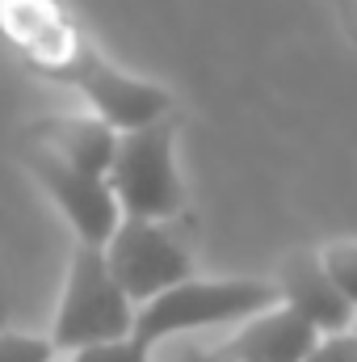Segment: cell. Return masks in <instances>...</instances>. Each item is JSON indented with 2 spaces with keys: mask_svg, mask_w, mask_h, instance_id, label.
<instances>
[{
  "mask_svg": "<svg viewBox=\"0 0 357 362\" xmlns=\"http://www.w3.org/2000/svg\"><path fill=\"white\" fill-rule=\"evenodd\" d=\"M282 303L277 282L261 278H189L173 291L156 295L152 303L139 308L135 337L156 346L164 337L193 333V329H214V325H244L257 312H269Z\"/></svg>",
  "mask_w": 357,
  "mask_h": 362,
  "instance_id": "6da1fadb",
  "label": "cell"
},
{
  "mask_svg": "<svg viewBox=\"0 0 357 362\" xmlns=\"http://www.w3.org/2000/svg\"><path fill=\"white\" fill-rule=\"evenodd\" d=\"M135 320H139V308L126 295V286L114 278L105 249L80 245L68 266V286L59 299L51 341L59 350H89V346L135 337Z\"/></svg>",
  "mask_w": 357,
  "mask_h": 362,
  "instance_id": "7a4b0ae2",
  "label": "cell"
},
{
  "mask_svg": "<svg viewBox=\"0 0 357 362\" xmlns=\"http://www.w3.org/2000/svg\"><path fill=\"white\" fill-rule=\"evenodd\" d=\"M109 185L126 219H173L185 206V185L177 173V127L164 118L143 131H122Z\"/></svg>",
  "mask_w": 357,
  "mask_h": 362,
  "instance_id": "3957f363",
  "label": "cell"
},
{
  "mask_svg": "<svg viewBox=\"0 0 357 362\" xmlns=\"http://www.w3.org/2000/svg\"><path fill=\"white\" fill-rule=\"evenodd\" d=\"M55 81H68L89 97L92 114L105 118L114 131H143L152 122H164L173 110V97L164 85L131 76L122 68H114L109 59H101L89 42L76 47V55L55 72Z\"/></svg>",
  "mask_w": 357,
  "mask_h": 362,
  "instance_id": "277c9868",
  "label": "cell"
},
{
  "mask_svg": "<svg viewBox=\"0 0 357 362\" xmlns=\"http://www.w3.org/2000/svg\"><path fill=\"white\" fill-rule=\"evenodd\" d=\"M109 270L126 286V295L143 308L156 295L173 291L177 282L193 278V262L177 236L160 219H122L114 240L105 245Z\"/></svg>",
  "mask_w": 357,
  "mask_h": 362,
  "instance_id": "5b68a950",
  "label": "cell"
},
{
  "mask_svg": "<svg viewBox=\"0 0 357 362\" xmlns=\"http://www.w3.org/2000/svg\"><path fill=\"white\" fill-rule=\"evenodd\" d=\"M25 165H30V173L38 177V185L55 198V206L68 215V223L76 228L80 245L105 249V245L114 240V232H118V223H122L126 215H122V202H118L109 177L85 173V169L59 160L55 152H47V148H38V144L25 148Z\"/></svg>",
  "mask_w": 357,
  "mask_h": 362,
  "instance_id": "8992f818",
  "label": "cell"
},
{
  "mask_svg": "<svg viewBox=\"0 0 357 362\" xmlns=\"http://www.w3.org/2000/svg\"><path fill=\"white\" fill-rule=\"evenodd\" d=\"M320 341L324 333L303 312H294L290 303H273L269 312H257L253 320H244L219 346V354L236 362H307Z\"/></svg>",
  "mask_w": 357,
  "mask_h": 362,
  "instance_id": "52a82bcc",
  "label": "cell"
},
{
  "mask_svg": "<svg viewBox=\"0 0 357 362\" xmlns=\"http://www.w3.org/2000/svg\"><path fill=\"white\" fill-rule=\"evenodd\" d=\"M277 291H282V303L303 312L324 337L349 333V325H357V303L337 286L320 253H290L277 274Z\"/></svg>",
  "mask_w": 357,
  "mask_h": 362,
  "instance_id": "ba28073f",
  "label": "cell"
},
{
  "mask_svg": "<svg viewBox=\"0 0 357 362\" xmlns=\"http://www.w3.org/2000/svg\"><path fill=\"white\" fill-rule=\"evenodd\" d=\"M118 139H122V131H114L97 114H55V118L30 122V144L55 152L59 160H68L85 173H97V177H109Z\"/></svg>",
  "mask_w": 357,
  "mask_h": 362,
  "instance_id": "9c48e42d",
  "label": "cell"
},
{
  "mask_svg": "<svg viewBox=\"0 0 357 362\" xmlns=\"http://www.w3.org/2000/svg\"><path fill=\"white\" fill-rule=\"evenodd\" d=\"M320 257H324L328 274L337 278V286L357 303V240H337V245H328Z\"/></svg>",
  "mask_w": 357,
  "mask_h": 362,
  "instance_id": "30bf717a",
  "label": "cell"
},
{
  "mask_svg": "<svg viewBox=\"0 0 357 362\" xmlns=\"http://www.w3.org/2000/svg\"><path fill=\"white\" fill-rule=\"evenodd\" d=\"M59 346L47 337H30V333H4L0 337V362H51Z\"/></svg>",
  "mask_w": 357,
  "mask_h": 362,
  "instance_id": "8fae6325",
  "label": "cell"
},
{
  "mask_svg": "<svg viewBox=\"0 0 357 362\" xmlns=\"http://www.w3.org/2000/svg\"><path fill=\"white\" fill-rule=\"evenodd\" d=\"M147 341L139 337H122V341H105V346H89V350H76L72 362H147Z\"/></svg>",
  "mask_w": 357,
  "mask_h": 362,
  "instance_id": "7c38bea8",
  "label": "cell"
},
{
  "mask_svg": "<svg viewBox=\"0 0 357 362\" xmlns=\"http://www.w3.org/2000/svg\"><path fill=\"white\" fill-rule=\"evenodd\" d=\"M307 362H357V337L353 333H332L311 350Z\"/></svg>",
  "mask_w": 357,
  "mask_h": 362,
  "instance_id": "4fadbf2b",
  "label": "cell"
},
{
  "mask_svg": "<svg viewBox=\"0 0 357 362\" xmlns=\"http://www.w3.org/2000/svg\"><path fill=\"white\" fill-rule=\"evenodd\" d=\"M181 362H236V358H227V354H219V350H206V354H202V350H189Z\"/></svg>",
  "mask_w": 357,
  "mask_h": 362,
  "instance_id": "5bb4252c",
  "label": "cell"
},
{
  "mask_svg": "<svg viewBox=\"0 0 357 362\" xmlns=\"http://www.w3.org/2000/svg\"><path fill=\"white\" fill-rule=\"evenodd\" d=\"M341 13H345V25H349V34L357 38V0H341Z\"/></svg>",
  "mask_w": 357,
  "mask_h": 362,
  "instance_id": "9a60e30c",
  "label": "cell"
},
{
  "mask_svg": "<svg viewBox=\"0 0 357 362\" xmlns=\"http://www.w3.org/2000/svg\"><path fill=\"white\" fill-rule=\"evenodd\" d=\"M353 337H357V325H353Z\"/></svg>",
  "mask_w": 357,
  "mask_h": 362,
  "instance_id": "2e32d148",
  "label": "cell"
}]
</instances>
